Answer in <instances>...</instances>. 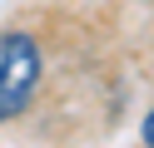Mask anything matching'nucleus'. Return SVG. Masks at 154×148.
<instances>
[{"label":"nucleus","mask_w":154,"mask_h":148,"mask_svg":"<svg viewBox=\"0 0 154 148\" xmlns=\"http://www.w3.org/2000/svg\"><path fill=\"white\" fill-rule=\"evenodd\" d=\"M40 74H45V54L35 45V35L5 30L0 35V123H15L30 109L35 89H40Z\"/></svg>","instance_id":"f257e3e1"},{"label":"nucleus","mask_w":154,"mask_h":148,"mask_svg":"<svg viewBox=\"0 0 154 148\" xmlns=\"http://www.w3.org/2000/svg\"><path fill=\"white\" fill-rule=\"evenodd\" d=\"M139 138H144V148H154V109L144 114V123H139Z\"/></svg>","instance_id":"f03ea898"}]
</instances>
